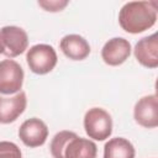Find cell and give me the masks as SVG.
I'll return each instance as SVG.
<instances>
[{"label":"cell","mask_w":158,"mask_h":158,"mask_svg":"<svg viewBox=\"0 0 158 158\" xmlns=\"http://www.w3.org/2000/svg\"><path fill=\"white\" fill-rule=\"evenodd\" d=\"M157 21V1L126 2L118 14V23L128 33H141Z\"/></svg>","instance_id":"obj_1"},{"label":"cell","mask_w":158,"mask_h":158,"mask_svg":"<svg viewBox=\"0 0 158 158\" xmlns=\"http://www.w3.org/2000/svg\"><path fill=\"white\" fill-rule=\"evenodd\" d=\"M84 128L86 135L96 141H104L112 132V118L101 107L89 109L84 116Z\"/></svg>","instance_id":"obj_2"},{"label":"cell","mask_w":158,"mask_h":158,"mask_svg":"<svg viewBox=\"0 0 158 158\" xmlns=\"http://www.w3.org/2000/svg\"><path fill=\"white\" fill-rule=\"evenodd\" d=\"M26 60L30 69L36 74H47L57 64V53L49 44H35L26 54Z\"/></svg>","instance_id":"obj_3"},{"label":"cell","mask_w":158,"mask_h":158,"mask_svg":"<svg viewBox=\"0 0 158 158\" xmlns=\"http://www.w3.org/2000/svg\"><path fill=\"white\" fill-rule=\"evenodd\" d=\"M23 70L21 65L12 59L0 62V94H16L22 88Z\"/></svg>","instance_id":"obj_4"},{"label":"cell","mask_w":158,"mask_h":158,"mask_svg":"<svg viewBox=\"0 0 158 158\" xmlns=\"http://www.w3.org/2000/svg\"><path fill=\"white\" fill-rule=\"evenodd\" d=\"M4 44V54L14 58L25 52L28 46V37L25 30L17 26H5L0 30Z\"/></svg>","instance_id":"obj_5"},{"label":"cell","mask_w":158,"mask_h":158,"mask_svg":"<svg viewBox=\"0 0 158 158\" xmlns=\"http://www.w3.org/2000/svg\"><path fill=\"white\" fill-rule=\"evenodd\" d=\"M48 136V128L47 125L37 118L32 117L26 120L19 128V137L23 142L25 146L35 148L42 146Z\"/></svg>","instance_id":"obj_6"},{"label":"cell","mask_w":158,"mask_h":158,"mask_svg":"<svg viewBox=\"0 0 158 158\" xmlns=\"http://www.w3.org/2000/svg\"><path fill=\"white\" fill-rule=\"evenodd\" d=\"M135 120L138 125L146 128H154L158 126V109H157V95H147L141 98L133 111Z\"/></svg>","instance_id":"obj_7"},{"label":"cell","mask_w":158,"mask_h":158,"mask_svg":"<svg viewBox=\"0 0 158 158\" xmlns=\"http://www.w3.org/2000/svg\"><path fill=\"white\" fill-rule=\"evenodd\" d=\"M131 54V44L127 40L122 37H114L109 40L102 49H101V57L102 60L107 65H120L122 64Z\"/></svg>","instance_id":"obj_8"},{"label":"cell","mask_w":158,"mask_h":158,"mask_svg":"<svg viewBox=\"0 0 158 158\" xmlns=\"http://www.w3.org/2000/svg\"><path fill=\"white\" fill-rule=\"evenodd\" d=\"M26 104V94L22 90L12 96H4L0 94V123L14 122L25 111Z\"/></svg>","instance_id":"obj_9"},{"label":"cell","mask_w":158,"mask_h":158,"mask_svg":"<svg viewBox=\"0 0 158 158\" xmlns=\"http://www.w3.org/2000/svg\"><path fill=\"white\" fill-rule=\"evenodd\" d=\"M135 57L139 64L147 68L158 67V37L157 33L143 37L136 43Z\"/></svg>","instance_id":"obj_10"},{"label":"cell","mask_w":158,"mask_h":158,"mask_svg":"<svg viewBox=\"0 0 158 158\" xmlns=\"http://www.w3.org/2000/svg\"><path fill=\"white\" fill-rule=\"evenodd\" d=\"M60 49L65 57L73 60L85 59L90 53L88 41L79 35H67L60 40Z\"/></svg>","instance_id":"obj_11"},{"label":"cell","mask_w":158,"mask_h":158,"mask_svg":"<svg viewBox=\"0 0 158 158\" xmlns=\"http://www.w3.org/2000/svg\"><path fill=\"white\" fill-rule=\"evenodd\" d=\"M96 144L90 139L78 136L73 137L64 149V158H96Z\"/></svg>","instance_id":"obj_12"},{"label":"cell","mask_w":158,"mask_h":158,"mask_svg":"<svg viewBox=\"0 0 158 158\" xmlns=\"http://www.w3.org/2000/svg\"><path fill=\"white\" fill-rule=\"evenodd\" d=\"M104 158H135L133 144L122 137L111 138L105 143Z\"/></svg>","instance_id":"obj_13"},{"label":"cell","mask_w":158,"mask_h":158,"mask_svg":"<svg viewBox=\"0 0 158 158\" xmlns=\"http://www.w3.org/2000/svg\"><path fill=\"white\" fill-rule=\"evenodd\" d=\"M77 133L72 132V131H60L58 132L52 142H51V146H49V149H51V154L53 158H64V149L68 144V142L75 137Z\"/></svg>","instance_id":"obj_14"},{"label":"cell","mask_w":158,"mask_h":158,"mask_svg":"<svg viewBox=\"0 0 158 158\" xmlns=\"http://www.w3.org/2000/svg\"><path fill=\"white\" fill-rule=\"evenodd\" d=\"M0 158H22L20 148L9 141L0 142Z\"/></svg>","instance_id":"obj_15"},{"label":"cell","mask_w":158,"mask_h":158,"mask_svg":"<svg viewBox=\"0 0 158 158\" xmlns=\"http://www.w3.org/2000/svg\"><path fill=\"white\" fill-rule=\"evenodd\" d=\"M38 5L42 6L47 11H60L68 5V1H58V0H49V1H38Z\"/></svg>","instance_id":"obj_16"},{"label":"cell","mask_w":158,"mask_h":158,"mask_svg":"<svg viewBox=\"0 0 158 158\" xmlns=\"http://www.w3.org/2000/svg\"><path fill=\"white\" fill-rule=\"evenodd\" d=\"M4 53V44H2V40H1V36H0V54Z\"/></svg>","instance_id":"obj_17"}]
</instances>
